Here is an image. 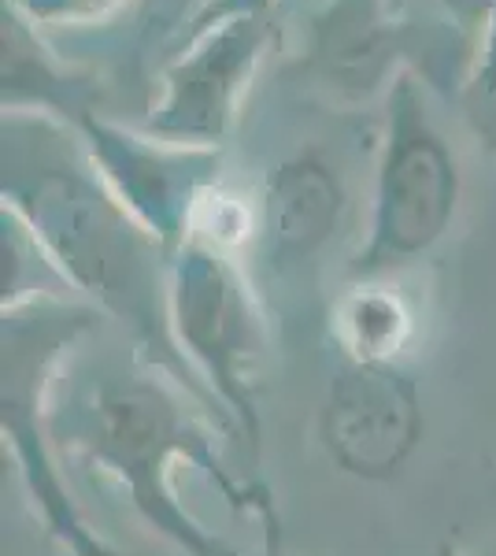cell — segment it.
Masks as SVG:
<instances>
[{
	"mask_svg": "<svg viewBox=\"0 0 496 556\" xmlns=\"http://www.w3.org/2000/svg\"><path fill=\"white\" fill-rule=\"evenodd\" d=\"M0 208L26 223L78 301L93 304L104 323L119 327L130 356L167 371L222 427L170 338V253L97 172L82 134L52 115L4 112Z\"/></svg>",
	"mask_w": 496,
	"mask_h": 556,
	"instance_id": "1",
	"label": "cell"
},
{
	"mask_svg": "<svg viewBox=\"0 0 496 556\" xmlns=\"http://www.w3.org/2000/svg\"><path fill=\"white\" fill-rule=\"evenodd\" d=\"M60 453H75L115 482L141 527L178 556H249L207 527L178 497V471H201L238 516L256 519L275 501L270 486L227 464V430L167 371L130 356V367H104L67 397L60 386L52 416Z\"/></svg>",
	"mask_w": 496,
	"mask_h": 556,
	"instance_id": "2",
	"label": "cell"
},
{
	"mask_svg": "<svg viewBox=\"0 0 496 556\" xmlns=\"http://www.w3.org/2000/svg\"><path fill=\"white\" fill-rule=\"evenodd\" d=\"M101 312L78 298H38L0 308L4 460H12L26 508L60 556H119L71 493L52 430L67 361L101 330Z\"/></svg>",
	"mask_w": 496,
	"mask_h": 556,
	"instance_id": "3",
	"label": "cell"
},
{
	"mask_svg": "<svg viewBox=\"0 0 496 556\" xmlns=\"http://www.w3.org/2000/svg\"><path fill=\"white\" fill-rule=\"evenodd\" d=\"M474 52L478 41L434 0H322L285 75L341 112L385 104L404 71L459 101Z\"/></svg>",
	"mask_w": 496,
	"mask_h": 556,
	"instance_id": "4",
	"label": "cell"
},
{
	"mask_svg": "<svg viewBox=\"0 0 496 556\" xmlns=\"http://www.w3.org/2000/svg\"><path fill=\"white\" fill-rule=\"evenodd\" d=\"M170 338L215 416L249 456L264 445L259 386L270 353V304L241 253L212 238H186L167 271Z\"/></svg>",
	"mask_w": 496,
	"mask_h": 556,
	"instance_id": "5",
	"label": "cell"
},
{
	"mask_svg": "<svg viewBox=\"0 0 496 556\" xmlns=\"http://www.w3.org/2000/svg\"><path fill=\"white\" fill-rule=\"evenodd\" d=\"M430 97L434 89L415 71H404L385 97L371 204L359 249L345 264V278L408 275L415 264L434 256L453 230L463 197V172Z\"/></svg>",
	"mask_w": 496,
	"mask_h": 556,
	"instance_id": "6",
	"label": "cell"
},
{
	"mask_svg": "<svg viewBox=\"0 0 496 556\" xmlns=\"http://www.w3.org/2000/svg\"><path fill=\"white\" fill-rule=\"evenodd\" d=\"M275 41L278 15H233L207 26L164 64L149 112L133 127L170 146L227 149Z\"/></svg>",
	"mask_w": 496,
	"mask_h": 556,
	"instance_id": "7",
	"label": "cell"
},
{
	"mask_svg": "<svg viewBox=\"0 0 496 556\" xmlns=\"http://www.w3.org/2000/svg\"><path fill=\"white\" fill-rule=\"evenodd\" d=\"M348 178L327 146L308 141L275 160L249 193V241L241 260L256 286H296L322 264L348 219Z\"/></svg>",
	"mask_w": 496,
	"mask_h": 556,
	"instance_id": "8",
	"label": "cell"
},
{
	"mask_svg": "<svg viewBox=\"0 0 496 556\" xmlns=\"http://www.w3.org/2000/svg\"><path fill=\"white\" fill-rule=\"evenodd\" d=\"M75 130L115 197L167 253L193 235L204 204L227 186V149L170 146L107 112L86 115Z\"/></svg>",
	"mask_w": 496,
	"mask_h": 556,
	"instance_id": "9",
	"label": "cell"
},
{
	"mask_svg": "<svg viewBox=\"0 0 496 556\" xmlns=\"http://www.w3.org/2000/svg\"><path fill=\"white\" fill-rule=\"evenodd\" d=\"M427 416L408 364H345L319 408V442L338 471L359 482L400 475L419 450Z\"/></svg>",
	"mask_w": 496,
	"mask_h": 556,
	"instance_id": "10",
	"label": "cell"
},
{
	"mask_svg": "<svg viewBox=\"0 0 496 556\" xmlns=\"http://www.w3.org/2000/svg\"><path fill=\"white\" fill-rule=\"evenodd\" d=\"M212 0H133V8L107 30L82 38H52L67 56L97 67L112 86V115L138 123L152 104L156 75L175 56L189 23Z\"/></svg>",
	"mask_w": 496,
	"mask_h": 556,
	"instance_id": "11",
	"label": "cell"
},
{
	"mask_svg": "<svg viewBox=\"0 0 496 556\" xmlns=\"http://www.w3.org/2000/svg\"><path fill=\"white\" fill-rule=\"evenodd\" d=\"M4 112H38L78 127L86 115H112V86L97 67L67 56L44 30L4 4L0 12Z\"/></svg>",
	"mask_w": 496,
	"mask_h": 556,
	"instance_id": "12",
	"label": "cell"
},
{
	"mask_svg": "<svg viewBox=\"0 0 496 556\" xmlns=\"http://www.w3.org/2000/svg\"><path fill=\"white\" fill-rule=\"evenodd\" d=\"M330 338L345 364H404L419 342V312L400 278H345L330 304Z\"/></svg>",
	"mask_w": 496,
	"mask_h": 556,
	"instance_id": "13",
	"label": "cell"
},
{
	"mask_svg": "<svg viewBox=\"0 0 496 556\" xmlns=\"http://www.w3.org/2000/svg\"><path fill=\"white\" fill-rule=\"evenodd\" d=\"M0 290H4L0 308L38 298H75L26 223L4 208H0Z\"/></svg>",
	"mask_w": 496,
	"mask_h": 556,
	"instance_id": "14",
	"label": "cell"
},
{
	"mask_svg": "<svg viewBox=\"0 0 496 556\" xmlns=\"http://www.w3.org/2000/svg\"><path fill=\"white\" fill-rule=\"evenodd\" d=\"M49 38H82L107 30L133 8V0H4Z\"/></svg>",
	"mask_w": 496,
	"mask_h": 556,
	"instance_id": "15",
	"label": "cell"
},
{
	"mask_svg": "<svg viewBox=\"0 0 496 556\" xmlns=\"http://www.w3.org/2000/svg\"><path fill=\"white\" fill-rule=\"evenodd\" d=\"M459 112L471 134L496 156V0L485 15L482 38H478L474 67L467 75L463 89H459Z\"/></svg>",
	"mask_w": 496,
	"mask_h": 556,
	"instance_id": "16",
	"label": "cell"
},
{
	"mask_svg": "<svg viewBox=\"0 0 496 556\" xmlns=\"http://www.w3.org/2000/svg\"><path fill=\"white\" fill-rule=\"evenodd\" d=\"M282 4L285 0H212V4H207L204 12L189 23V30H186V38L178 41V49H182L189 38H196V34H204L207 26H215L222 20H233V15H278V8Z\"/></svg>",
	"mask_w": 496,
	"mask_h": 556,
	"instance_id": "17",
	"label": "cell"
},
{
	"mask_svg": "<svg viewBox=\"0 0 496 556\" xmlns=\"http://www.w3.org/2000/svg\"><path fill=\"white\" fill-rule=\"evenodd\" d=\"M434 4L445 15H453V20L478 41L482 38V26H485V15H489L493 0H434Z\"/></svg>",
	"mask_w": 496,
	"mask_h": 556,
	"instance_id": "18",
	"label": "cell"
},
{
	"mask_svg": "<svg viewBox=\"0 0 496 556\" xmlns=\"http://www.w3.org/2000/svg\"><path fill=\"white\" fill-rule=\"evenodd\" d=\"M252 523L259 531V556H285V531H282V516H278V501L259 508V516Z\"/></svg>",
	"mask_w": 496,
	"mask_h": 556,
	"instance_id": "19",
	"label": "cell"
},
{
	"mask_svg": "<svg viewBox=\"0 0 496 556\" xmlns=\"http://www.w3.org/2000/svg\"><path fill=\"white\" fill-rule=\"evenodd\" d=\"M485 556H496V553H485Z\"/></svg>",
	"mask_w": 496,
	"mask_h": 556,
	"instance_id": "20",
	"label": "cell"
}]
</instances>
